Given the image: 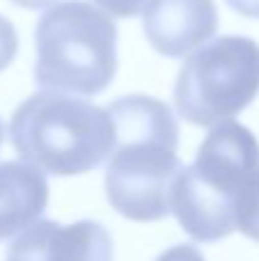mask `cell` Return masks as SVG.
Returning <instances> with one entry per match:
<instances>
[{"instance_id": "6da1fadb", "label": "cell", "mask_w": 259, "mask_h": 261, "mask_svg": "<svg viewBox=\"0 0 259 261\" xmlns=\"http://www.w3.org/2000/svg\"><path fill=\"white\" fill-rule=\"evenodd\" d=\"M106 110L115 128L103 179L110 206L133 222L163 220L170 213L172 186L184 170L172 108L154 96L126 94Z\"/></svg>"}, {"instance_id": "7a4b0ae2", "label": "cell", "mask_w": 259, "mask_h": 261, "mask_svg": "<svg viewBox=\"0 0 259 261\" xmlns=\"http://www.w3.org/2000/svg\"><path fill=\"white\" fill-rule=\"evenodd\" d=\"M16 153L44 174L73 176L108 161L115 128L106 108L60 92H37L12 115Z\"/></svg>"}, {"instance_id": "3957f363", "label": "cell", "mask_w": 259, "mask_h": 261, "mask_svg": "<svg viewBox=\"0 0 259 261\" xmlns=\"http://www.w3.org/2000/svg\"><path fill=\"white\" fill-rule=\"evenodd\" d=\"M259 167V142L248 126L227 119L202 140L193 165L172 186L170 213L197 243L227 239L234 227V204L243 181Z\"/></svg>"}, {"instance_id": "277c9868", "label": "cell", "mask_w": 259, "mask_h": 261, "mask_svg": "<svg viewBox=\"0 0 259 261\" xmlns=\"http://www.w3.org/2000/svg\"><path fill=\"white\" fill-rule=\"evenodd\" d=\"M35 83L48 92L94 96L117 73V25L87 0H62L35 28Z\"/></svg>"}, {"instance_id": "5b68a950", "label": "cell", "mask_w": 259, "mask_h": 261, "mask_svg": "<svg viewBox=\"0 0 259 261\" xmlns=\"http://www.w3.org/2000/svg\"><path fill=\"white\" fill-rule=\"evenodd\" d=\"M259 94V44L220 35L186 58L174 83V106L186 122L216 126L237 117Z\"/></svg>"}, {"instance_id": "8992f818", "label": "cell", "mask_w": 259, "mask_h": 261, "mask_svg": "<svg viewBox=\"0 0 259 261\" xmlns=\"http://www.w3.org/2000/svg\"><path fill=\"white\" fill-rule=\"evenodd\" d=\"M113 239L101 222L37 220L12 241L5 261H113Z\"/></svg>"}, {"instance_id": "52a82bcc", "label": "cell", "mask_w": 259, "mask_h": 261, "mask_svg": "<svg viewBox=\"0 0 259 261\" xmlns=\"http://www.w3.org/2000/svg\"><path fill=\"white\" fill-rule=\"evenodd\" d=\"M147 41L165 58H186L218 30L214 0H149L142 9Z\"/></svg>"}, {"instance_id": "ba28073f", "label": "cell", "mask_w": 259, "mask_h": 261, "mask_svg": "<svg viewBox=\"0 0 259 261\" xmlns=\"http://www.w3.org/2000/svg\"><path fill=\"white\" fill-rule=\"evenodd\" d=\"M48 206V181L21 161L0 163V241L21 234L41 220Z\"/></svg>"}, {"instance_id": "9c48e42d", "label": "cell", "mask_w": 259, "mask_h": 261, "mask_svg": "<svg viewBox=\"0 0 259 261\" xmlns=\"http://www.w3.org/2000/svg\"><path fill=\"white\" fill-rule=\"evenodd\" d=\"M234 227L259 243V167L248 174L234 204Z\"/></svg>"}, {"instance_id": "30bf717a", "label": "cell", "mask_w": 259, "mask_h": 261, "mask_svg": "<svg viewBox=\"0 0 259 261\" xmlns=\"http://www.w3.org/2000/svg\"><path fill=\"white\" fill-rule=\"evenodd\" d=\"M18 53V35H16V28L9 18H5L0 14V71L9 67L14 62Z\"/></svg>"}, {"instance_id": "8fae6325", "label": "cell", "mask_w": 259, "mask_h": 261, "mask_svg": "<svg viewBox=\"0 0 259 261\" xmlns=\"http://www.w3.org/2000/svg\"><path fill=\"white\" fill-rule=\"evenodd\" d=\"M101 9H103L108 16H115V18H131V16H138L142 14L145 5L149 0H94Z\"/></svg>"}, {"instance_id": "7c38bea8", "label": "cell", "mask_w": 259, "mask_h": 261, "mask_svg": "<svg viewBox=\"0 0 259 261\" xmlns=\"http://www.w3.org/2000/svg\"><path fill=\"white\" fill-rule=\"evenodd\" d=\"M156 261H206L202 257V252L195 248V245H188V243H179L168 248L165 252H161Z\"/></svg>"}, {"instance_id": "4fadbf2b", "label": "cell", "mask_w": 259, "mask_h": 261, "mask_svg": "<svg viewBox=\"0 0 259 261\" xmlns=\"http://www.w3.org/2000/svg\"><path fill=\"white\" fill-rule=\"evenodd\" d=\"M227 5L241 16L259 18V0H227Z\"/></svg>"}, {"instance_id": "5bb4252c", "label": "cell", "mask_w": 259, "mask_h": 261, "mask_svg": "<svg viewBox=\"0 0 259 261\" xmlns=\"http://www.w3.org/2000/svg\"><path fill=\"white\" fill-rule=\"evenodd\" d=\"M12 3L23 9H44V7H48V5H53L55 0H12Z\"/></svg>"}, {"instance_id": "9a60e30c", "label": "cell", "mask_w": 259, "mask_h": 261, "mask_svg": "<svg viewBox=\"0 0 259 261\" xmlns=\"http://www.w3.org/2000/svg\"><path fill=\"white\" fill-rule=\"evenodd\" d=\"M5 140V126H3V119H0V144H3Z\"/></svg>"}]
</instances>
